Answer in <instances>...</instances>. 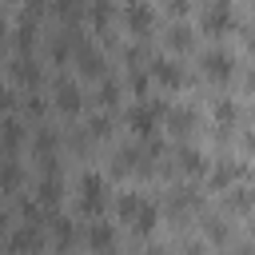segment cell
<instances>
[{
  "instance_id": "obj_27",
  "label": "cell",
  "mask_w": 255,
  "mask_h": 255,
  "mask_svg": "<svg viewBox=\"0 0 255 255\" xmlns=\"http://www.w3.org/2000/svg\"><path fill=\"white\" fill-rule=\"evenodd\" d=\"M247 88H251V92H255V72H251V76H247Z\"/></svg>"
},
{
  "instance_id": "obj_25",
  "label": "cell",
  "mask_w": 255,
  "mask_h": 255,
  "mask_svg": "<svg viewBox=\"0 0 255 255\" xmlns=\"http://www.w3.org/2000/svg\"><path fill=\"white\" fill-rule=\"evenodd\" d=\"M171 12H179V16H183V12H187V0H171Z\"/></svg>"
},
{
  "instance_id": "obj_4",
  "label": "cell",
  "mask_w": 255,
  "mask_h": 255,
  "mask_svg": "<svg viewBox=\"0 0 255 255\" xmlns=\"http://www.w3.org/2000/svg\"><path fill=\"white\" fill-rule=\"evenodd\" d=\"M124 20H128V32H135L139 40H147V36H151V28H155V8H151L147 0H128Z\"/></svg>"
},
{
  "instance_id": "obj_22",
  "label": "cell",
  "mask_w": 255,
  "mask_h": 255,
  "mask_svg": "<svg viewBox=\"0 0 255 255\" xmlns=\"http://www.w3.org/2000/svg\"><path fill=\"white\" fill-rule=\"evenodd\" d=\"M100 104H104V108H116V104H120V84H116V80H104V84H100Z\"/></svg>"
},
{
  "instance_id": "obj_28",
  "label": "cell",
  "mask_w": 255,
  "mask_h": 255,
  "mask_svg": "<svg viewBox=\"0 0 255 255\" xmlns=\"http://www.w3.org/2000/svg\"><path fill=\"white\" fill-rule=\"evenodd\" d=\"M247 147H251V151H255V131H251V135H247Z\"/></svg>"
},
{
  "instance_id": "obj_15",
  "label": "cell",
  "mask_w": 255,
  "mask_h": 255,
  "mask_svg": "<svg viewBox=\"0 0 255 255\" xmlns=\"http://www.w3.org/2000/svg\"><path fill=\"white\" fill-rule=\"evenodd\" d=\"M191 44H195V32H191L187 24H175V28L167 32V48H171V52H187Z\"/></svg>"
},
{
  "instance_id": "obj_2",
  "label": "cell",
  "mask_w": 255,
  "mask_h": 255,
  "mask_svg": "<svg viewBox=\"0 0 255 255\" xmlns=\"http://www.w3.org/2000/svg\"><path fill=\"white\" fill-rule=\"evenodd\" d=\"M159 120H167V104H159V100H139V104L128 112V128H131L139 139H151L155 128H159Z\"/></svg>"
},
{
  "instance_id": "obj_18",
  "label": "cell",
  "mask_w": 255,
  "mask_h": 255,
  "mask_svg": "<svg viewBox=\"0 0 255 255\" xmlns=\"http://www.w3.org/2000/svg\"><path fill=\"white\" fill-rule=\"evenodd\" d=\"M12 40H16V52H32V44H36V24H32V20H24V24L16 28V36H12Z\"/></svg>"
},
{
  "instance_id": "obj_8",
  "label": "cell",
  "mask_w": 255,
  "mask_h": 255,
  "mask_svg": "<svg viewBox=\"0 0 255 255\" xmlns=\"http://www.w3.org/2000/svg\"><path fill=\"white\" fill-rule=\"evenodd\" d=\"M36 199H40L48 211L64 199V179H60V171H44V179L36 183Z\"/></svg>"
},
{
  "instance_id": "obj_26",
  "label": "cell",
  "mask_w": 255,
  "mask_h": 255,
  "mask_svg": "<svg viewBox=\"0 0 255 255\" xmlns=\"http://www.w3.org/2000/svg\"><path fill=\"white\" fill-rule=\"evenodd\" d=\"M44 4H52V0H28V8L36 12V8H44Z\"/></svg>"
},
{
  "instance_id": "obj_17",
  "label": "cell",
  "mask_w": 255,
  "mask_h": 255,
  "mask_svg": "<svg viewBox=\"0 0 255 255\" xmlns=\"http://www.w3.org/2000/svg\"><path fill=\"white\" fill-rule=\"evenodd\" d=\"M167 128H171L175 135H187V131L195 128V116H191L187 108H175V112H167Z\"/></svg>"
},
{
  "instance_id": "obj_16",
  "label": "cell",
  "mask_w": 255,
  "mask_h": 255,
  "mask_svg": "<svg viewBox=\"0 0 255 255\" xmlns=\"http://www.w3.org/2000/svg\"><path fill=\"white\" fill-rule=\"evenodd\" d=\"M135 167H139V151H135V147H120L116 159H112V171H116V175H128V171H135Z\"/></svg>"
},
{
  "instance_id": "obj_10",
  "label": "cell",
  "mask_w": 255,
  "mask_h": 255,
  "mask_svg": "<svg viewBox=\"0 0 255 255\" xmlns=\"http://www.w3.org/2000/svg\"><path fill=\"white\" fill-rule=\"evenodd\" d=\"M151 76H155L163 88H183V68H179L175 60H167V56H155V60H151Z\"/></svg>"
},
{
  "instance_id": "obj_9",
  "label": "cell",
  "mask_w": 255,
  "mask_h": 255,
  "mask_svg": "<svg viewBox=\"0 0 255 255\" xmlns=\"http://www.w3.org/2000/svg\"><path fill=\"white\" fill-rule=\"evenodd\" d=\"M76 64H80V76H88V80H96V76H104V56L92 48V44H76Z\"/></svg>"
},
{
  "instance_id": "obj_13",
  "label": "cell",
  "mask_w": 255,
  "mask_h": 255,
  "mask_svg": "<svg viewBox=\"0 0 255 255\" xmlns=\"http://www.w3.org/2000/svg\"><path fill=\"white\" fill-rule=\"evenodd\" d=\"M235 179H247V163H215V167H211V183H215V187L227 191Z\"/></svg>"
},
{
  "instance_id": "obj_3",
  "label": "cell",
  "mask_w": 255,
  "mask_h": 255,
  "mask_svg": "<svg viewBox=\"0 0 255 255\" xmlns=\"http://www.w3.org/2000/svg\"><path fill=\"white\" fill-rule=\"evenodd\" d=\"M104 203H108V183H104V175L84 171V175H80V211H84V215H96Z\"/></svg>"
},
{
  "instance_id": "obj_23",
  "label": "cell",
  "mask_w": 255,
  "mask_h": 255,
  "mask_svg": "<svg viewBox=\"0 0 255 255\" xmlns=\"http://www.w3.org/2000/svg\"><path fill=\"white\" fill-rule=\"evenodd\" d=\"M131 88H135V96H147V88H151V76L135 68V72H131Z\"/></svg>"
},
{
  "instance_id": "obj_20",
  "label": "cell",
  "mask_w": 255,
  "mask_h": 255,
  "mask_svg": "<svg viewBox=\"0 0 255 255\" xmlns=\"http://www.w3.org/2000/svg\"><path fill=\"white\" fill-rule=\"evenodd\" d=\"M227 203H231V211H251V207H255V191H251V187H235Z\"/></svg>"
},
{
  "instance_id": "obj_24",
  "label": "cell",
  "mask_w": 255,
  "mask_h": 255,
  "mask_svg": "<svg viewBox=\"0 0 255 255\" xmlns=\"http://www.w3.org/2000/svg\"><path fill=\"white\" fill-rule=\"evenodd\" d=\"M215 120H219V124H235V104H231V100L215 104Z\"/></svg>"
},
{
  "instance_id": "obj_21",
  "label": "cell",
  "mask_w": 255,
  "mask_h": 255,
  "mask_svg": "<svg viewBox=\"0 0 255 255\" xmlns=\"http://www.w3.org/2000/svg\"><path fill=\"white\" fill-rule=\"evenodd\" d=\"M52 231H56V247H72L76 243V231L68 219H52Z\"/></svg>"
},
{
  "instance_id": "obj_1",
  "label": "cell",
  "mask_w": 255,
  "mask_h": 255,
  "mask_svg": "<svg viewBox=\"0 0 255 255\" xmlns=\"http://www.w3.org/2000/svg\"><path fill=\"white\" fill-rule=\"evenodd\" d=\"M116 211H120V219L131 223L139 235L155 231V223H159V207H155L151 199H143V195H120V199H116Z\"/></svg>"
},
{
  "instance_id": "obj_7",
  "label": "cell",
  "mask_w": 255,
  "mask_h": 255,
  "mask_svg": "<svg viewBox=\"0 0 255 255\" xmlns=\"http://www.w3.org/2000/svg\"><path fill=\"white\" fill-rule=\"evenodd\" d=\"M8 72H12V80H20L24 88H36V84H40V64L32 60V52H16V60L8 64Z\"/></svg>"
},
{
  "instance_id": "obj_5",
  "label": "cell",
  "mask_w": 255,
  "mask_h": 255,
  "mask_svg": "<svg viewBox=\"0 0 255 255\" xmlns=\"http://www.w3.org/2000/svg\"><path fill=\"white\" fill-rule=\"evenodd\" d=\"M231 72H235V56L231 52H223V48L203 52V76L207 80H227Z\"/></svg>"
},
{
  "instance_id": "obj_11",
  "label": "cell",
  "mask_w": 255,
  "mask_h": 255,
  "mask_svg": "<svg viewBox=\"0 0 255 255\" xmlns=\"http://www.w3.org/2000/svg\"><path fill=\"white\" fill-rule=\"evenodd\" d=\"M175 159H179L175 167H179L183 175H203V171H207V155H203L199 147H187V143H183V147L175 151Z\"/></svg>"
},
{
  "instance_id": "obj_19",
  "label": "cell",
  "mask_w": 255,
  "mask_h": 255,
  "mask_svg": "<svg viewBox=\"0 0 255 255\" xmlns=\"http://www.w3.org/2000/svg\"><path fill=\"white\" fill-rule=\"evenodd\" d=\"M52 12H56L64 24H76V20H80V0H52Z\"/></svg>"
},
{
  "instance_id": "obj_6",
  "label": "cell",
  "mask_w": 255,
  "mask_h": 255,
  "mask_svg": "<svg viewBox=\"0 0 255 255\" xmlns=\"http://www.w3.org/2000/svg\"><path fill=\"white\" fill-rule=\"evenodd\" d=\"M52 104H56L64 116H76V112L84 108V96H80V88H76L72 80H56V88H52Z\"/></svg>"
},
{
  "instance_id": "obj_14",
  "label": "cell",
  "mask_w": 255,
  "mask_h": 255,
  "mask_svg": "<svg viewBox=\"0 0 255 255\" xmlns=\"http://www.w3.org/2000/svg\"><path fill=\"white\" fill-rule=\"evenodd\" d=\"M32 147H36V155H56V147H60V135H56V128L40 124V128H36V139H32Z\"/></svg>"
},
{
  "instance_id": "obj_12",
  "label": "cell",
  "mask_w": 255,
  "mask_h": 255,
  "mask_svg": "<svg viewBox=\"0 0 255 255\" xmlns=\"http://www.w3.org/2000/svg\"><path fill=\"white\" fill-rule=\"evenodd\" d=\"M84 243H88L92 251H112L120 239H116V227H112V223H92L88 235H84Z\"/></svg>"
}]
</instances>
